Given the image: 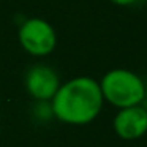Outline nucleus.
Segmentation results:
<instances>
[{"mask_svg": "<svg viewBox=\"0 0 147 147\" xmlns=\"http://www.w3.org/2000/svg\"><path fill=\"white\" fill-rule=\"evenodd\" d=\"M144 101H147V81L144 82Z\"/></svg>", "mask_w": 147, "mask_h": 147, "instance_id": "8", "label": "nucleus"}, {"mask_svg": "<svg viewBox=\"0 0 147 147\" xmlns=\"http://www.w3.org/2000/svg\"><path fill=\"white\" fill-rule=\"evenodd\" d=\"M103 100L122 109L144 101V81L134 71L125 68L109 70L100 81Z\"/></svg>", "mask_w": 147, "mask_h": 147, "instance_id": "2", "label": "nucleus"}, {"mask_svg": "<svg viewBox=\"0 0 147 147\" xmlns=\"http://www.w3.org/2000/svg\"><path fill=\"white\" fill-rule=\"evenodd\" d=\"M59 87L57 73L48 65H35L26 74V89L36 101H51Z\"/></svg>", "mask_w": 147, "mask_h": 147, "instance_id": "5", "label": "nucleus"}, {"mask_svg": "<svg viewBox=\"0 0 147 147\" xmlns=\"http://www.w3.org/2000/svg\"><path fill=\"white\" fill-rule=\"evenodd\" d=\"M18 36L24 51L35 57L49 55L57 45V35L54 27L40 18L27 19L19 27Z\"/></svg>", "mask_w": 147, "mask_h": 147, "instance_id": "3", "label": "nucleus"}, {"mask_svg": "<svg viewBox=\"0 0 147 147\" xmlns=\"http://www.w3.org/2000/svg\"><path fill=\"white\" fill-rule=\"evenodd\" d=\"M111 3L114 5H119V7H131L138 2V0H109Z\"/></svg>", "mask_w": 147, "mask_h": 147, "instance_id": "7", "label": "nucleus"}, {"mask_svg": "<svg viewBox=\"0 0 147 147\" xmlns=\"http://www.w3.org/2000/svg\"><path fill=\"white\" fill-rule=\"evenodd\" d=\"M33 112H35L36 119H38V120H43V122H48L51 117H54L51 101H38Z\"/></svg>", "mask_w": 147, "mask_h": 147, "instance_id": "6", "label": "nucleus"}, {"mask_svg": "<svg viewBox=\"0 0 147 147\" xmlns=\"http://www.w3.org/2000/svg\"><path fill=\"white\" fill-rule=\"evenodd\" d=\"M100 82L90 76H78L60 84L51 100L54 117L68 125H87L103 109Z\"/></svg>", "mask_w": 147, "mask_h": 147, "instance_id": "1", "label": "nucleus"}, {"mask_svg": "<svg viewBox=\"0 0 147 147\" xmlns=\"http://www.w3.org/2000/svg\"><path fill=\"white\" fill-rule=\"evenodd\" d=\"M112 128L120 139H141L147 134V109L141 105L119 109L112 120Z\"/></svg>", "mask_w": 147, "mask_h": 147, "instance_id": "4", "label": "nucleus"}]
</instances>
